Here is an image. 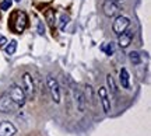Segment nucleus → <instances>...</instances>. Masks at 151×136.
Segmentation results:
<instances>
[{
    "label": "nucleus",
    "mask_w": 151,
    "mask_h": 136,
    "mask_svg": "<svg viewBox=\"0 0 151 136\" xmlns=\"http://www.w3.org/2000/svg\"><path fill=\"white\" fill-rule=\"evenodd\" d=\"M101 51L102 52H105L106 55H113L115 54V45H113V42H108V44H104L102 46H101Z\"/></svg>",
    "instance_id": "nucleus-14"
},
{
    "label": "nucleus",
    "mask_w": 151,
    "mask_h": 136,
    "mask_svg": "<svg viewBox=\"0 0 151 136\" xmlns=\"http://www.w3.org/2000/svg\"><path fill=\"white\" fill-rule=\"evenodd\" d=\"M11 4H13V0H3L1 4H0V9L1 10H9L11 7Z\"/></svg>",
    "instance_id": "nucleus-20"
},
{
    "label": "nucleus",
    "mask_w": 151,
    "mask_h": 136,
    "mask_svg": "<svg viewBox=\"0 0 151 136\" xmlns=\"http://www.w3.org/2000/svg\"><path fill=\"white\" fill-rule=\"evenodd\" d=\"M130 25V20L127 17H123V16H119L112 24V30L113 33L116 34V35H120L122 33H124Z\"/></svg>",
    "instance_id": "nucleus-6"
},
{
    "label": "nucleus",
    "mask_w": 151,
    "mask_h": 136,
    "mask_svg": "<svg viewBox=\"0 0 151 136\" xmlns=\"http://www.w3.org/2000/svg\"><path fill=\"white\" fill-rule=\"evenodd\" d=\"M69 21H70V17L67 16V14H62V16H60L59 28L62 30V31H65V28H66V25L69 24Z\"/></svg>",
    "instance_id": "nucleus-16"
},
{
    "label": "nucleus",
    "mask_w": 151,
    "mask_h": 136,
    "mask_svg": "<svg viewBox=\"0 0 151 136\" xmlns=\"http://www.w3.org/2000/svg\"><path fill=\"white\" fill-rule=\"evenodd\" d=\"M98 94H99V98H101V104H102L104 112L109 114V112H111V101H109L108 94H106V88H105V87H99Z\"/></svg>",
    "instance_id": "nucleus-11"
},
{
    "label": "nucleus",
    "mask_w": 151,
    "mask_h": 136,
    "mask_svg": "<svg viewBox=\"0 0 151 136\" xmlns=\"http://www.w3.org/2000/svg\"><path fill=\"white\" fill-rule=\"evenodd\" d=\"M129 58H130V60H132V63L133 65H140V62H141V59H140V54L139 52H130L129 54Z\"/></svg>",
    "instance_id": "nucleus-17"
},
{
    "label": "nucleus",
    "mask_w": 151,
    "mask_h": 136,
    "mask_svg": "<svg viewBox=\"0 0 151 136\" xmlns=\"http://www.w3.org/2000/svg\"><path fill=\"white\" fill-rule=\"evenodd\" d=\"M113 1H122V0H113Z\"/></svg>",
    "instance_id": "nucleus-23"
},
{
    "label": "nucleus",
    "mask_w": 151,
    "mask_h": 136,
    "mask_svg": "<svg viewBox=\"0 0 151 136\" xmlns=\"http://www.w3.org/2000/svg\"><path fill=\"white\" fill-rule=\"evenodd\" d=\"M17 133L16 126L10 121H3L0 124V136H14Z\"/></svg>",
    "instance_id": "nucleus-9"
},
{
    "label": "nucleus",
    "mask_w": 151,
    "mask_h": 136,
    "mask_svg": "<svg viewBox=\"0 0 151 136\" xmlns=\"http://www.w3.org/2000/svg\"><path fill=\"white\" fill-rule=\"evenodd\" d=\"M10 98L13 100V103L16 104L17 107H22L25 101H27V97H25V93L22 90L20 86H17V84H11L10 87H9V93H7Z\"/></svg>",
    "instance_id": "nucleus-1"
},
{
    "label": "nucleus",
    "mask_w": 151,
    "mask_h": 136,
    "mask_svg": "<svg viewBox=\"0 0 151 136\" xmlns=\"http://www.w3.org/2000/svg\"><path fill=\"white\" fill-rule=\"evenodd\" d=\"M106 82H108V86L109 88H111V91L115 94V93L118 91V88H116V84H115V80H113V77L111 76V75H108L106 76Z\"/></svg>",
    "instance_id": "nucleus-18"
},
{
    "label": "nucleus",
    "mask_w": 151,
    "mask_h": 136,
    "mask_svg": "<svg viewBox=\"0 0 151 136\" xmlns=\"http://www.w3.org/2000/svg\"><path fill=\"white\" fill-rule=\"evenodd\" d=\"M38 34H39V35H43V34H45V27H43L42 21H38Z\"/></svg>",
    "instance_id": "nucleus-21"
},
{
    "label": "nucleus",
    "mask_w": 151,
    "mask_h": 136,
    "mask_svg": "<svg viewBox=\"0 0 151 136\" xmlns=\"http://www.w3.org/2000/svg\"><path fill=\"white\" fill-rule=\"evenodd\" d=\"M27 14L24 13V11H20V13H17V18L16 21H14V30H16L17 33L21 34L25 27H27Z\"/></svg>",
    "instance_id": "nucleus-8"
},
{
    "label": "nucleus",
    "mask_w": 151,
    "mask_h": 136,
    "mask_svg": "<svg viewBox=\"0 0 151 136\" xmlns=\"http://www.w3.org/2000/svg\"><path fill=\"white\" fill-rule=\"evenodd\" d=\"M17 51V41H11L10 44H7L6 46V54L7 55H14Z\"/></svg>",
    "instance_id": "nucleus-15"
},
{
    "label": "nucleus",
    "mask_w": 151,
    "mask_h": 136,
    "mask_svg": "<svg viewBox=\"0 0 151 136\" xmlns=\"http://www.w3.org/2000/svg\"><path fill=\"white\" fill-rule=\"evenodd\" d=\"M48 87L49 93H50V97L53 100V103L59 104L60 103V87L58 80L53 76H48Z\"/></svg>",
    "instance_id": "nucleus-4"
},
{
    "label": "nucleus",
    "mask_w": 151,
    "mask_h": 136,
    "mask_svg": "<svg viewBox=\"0 0 151 136\" xmlns=\"http://www.w3.org/2000/svg\"><path fill=\"white\" fill-rule=\"evenodd\" d=\"M119 80H120V84L123 88H130V76L129 72L126 69H122L120 73H119Z\"/></svg>",
    "instance_id": "nucleus-12"
},
{
    "label": "nucleus",
    "mask_w": 151,
    "mask_h": 136,
    "mask_svg": "<svg viewBox=\"0 0 151 136\" xmlns=\"http://www.w3.org/2000/svg\"><path fill=\"white\" fill-rule=\"evenodd\" d=\"M73 97H74V101H76V105H77V109L80 112H84L86 111V95L83 94L81 90H78V87H73Z\"/></svg>",
    "instance_id": "nucleus-7"
},
{
    "label": "nucleus",
    "mask_w": 151,
    "mask_h": 136,
    "mask_svg": "<svg viewBox=\"0 0 151 136\" xmlns=\"http://www.w3.org/2000/svg\"><path fill=\"white\" fill-rule=\"evenodd\" d=\"M86 93H87L86 101H90V103H92V87L90 86V84H87V86H86Z\"/></svg>",
    "instance_id": "nucleus-19"
},
{
    "label": "nucleus",
    "mask_w": 151,
    "mask_h": 136,
    "mask_svg": "<svg viewBox=\"0 0 151 136\" xmlns=\"http://www.w3.org/2000/svg\"><path fill=\"white\" fill-rule=\"evenodd\" d=\"M22 90L25 93V97L32 100L35 95V84H34V79L29 73H24L22 75Z\"/></svg>",
    "instance_id": "nucleus-2"
},
{
    "label": "nucleus",
    "mask_w": 151,
    "mask_h": 136,
    "mask_svg": "<svg viewBox=\"0 0 151 136\" xmlns=\"http://www.w3.org/2000/svg\"><path fill=\"white\" fill-rule=\"evenodd\" d=\"M45 18H46V21H48V24L50 25V27L53 28L55 24H56V17H55V10H52V9H49V10H46V13H45Z\"/></svg>",
    "instance_id": "nucleus-13"
},
{
    "label": "nucleus",
    "mask_w": 151,
    "mask_h": 136,
    "mask_svg": "<svg viewBox=\"0 0 151 136\" xmlns=\"http://www.w3.org/2000/svg\"><path fill=\"white\" fill-rule=\"evenodd\" d=\"M6 44H7V38H6L4 35H0V46H3Z\"/></svg>",
    "instance_id": "nucleus-22"
},
{
    "label": "nucleus",
    "mask_w": 151,
    "mask_h": 136,
    "mask_svg": "<svg viewBox=\"0 0 151 136\" xmlns=\"http://www.w3.org/2000/svg\"><path fill=\"white\" fill-rule=\"evenodd\" d=\"M16 1H21V0H16Z\"/></svg>",
    "instance_id": "nucleus-24"
},
{
    "label": "nucleus",
    "mask_w": 151,
    "mask_h": 136,
    "mask_svg": "<svg viewBox=\"0 0 151 136\" xmlns=\"http://www.w3.org/2000/svg\"><path fill=\"white\" fill-rule=\"evenodd\" d=\"M132 39H133V31L127 28L124 33L119 35V46L120 48H127L132 44Z\"/></svg>",
    "instance_id": "nucleus-10"
},
{
    "label": "nucleus",
    "mask_w": 151,
    "mask_h": 136,
    "mask_svg": "<svg viewBox=\"0 0 151 136\" xmlns=\"http://www.w3.org/2000/svg\"><path fill=\"white\" fill-rule=\"evenodd\" d=\"M102 10H104V14L106 17H115L118 16L120 13V6L118 4V1H113V0H105L102 4Z\"/></svg>",
    "instance_id": "nucleus-5"
},
{
    "label": "nucleus",
    "mask_w": 151,
    "mask_h": 136,
    "mask_svg": "<svg viewBox=\"0 0 151 136\" xmlns=\"http://www.w3.org/2000/svg\"><path fill=\"white\" fill-rule=\"evenodd\" d=\"M17 108H18V107L13 103V100L10 98V95H9L7 93L0 95V112H3V114H11V112H14Z\"/></svg>",
    "instance_id": "nucleus-3"
}]
</instances>
